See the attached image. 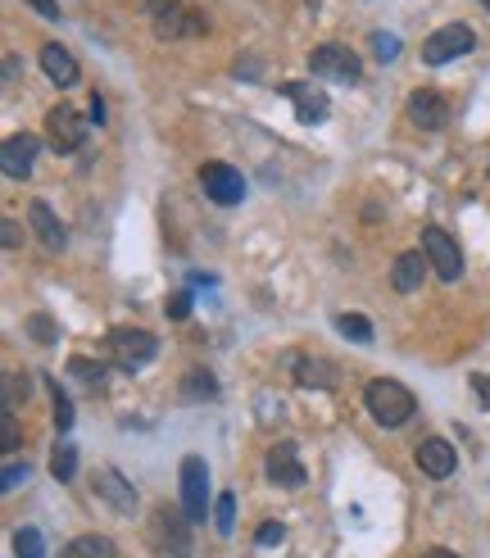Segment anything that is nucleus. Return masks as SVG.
<instances>
[{"mask_svg":"<svg viewBox=\"0 0 490 558\" xmlns=\"http://www.w3.org/2000/svg\"><path fill=\"white\" fill-rule=\"evenodd\" d=\"M472 50H477V32H472L468 23H445L441 32H432V37L422 41V64L441 69V64L472 55Z\"/></svg>","mask_w":490,"mask_h":558,"instance_id":"3","label":"nucleus"},{"mask_svg":"<svg viewBox=\"0 0 490 558\" xmlns=\"http://www.w3.org/2000/svg\"><path fill=\"white\" fill-rule=\"evenodd\" d=\"M28 391H32V382L23 377V372H5V413H14L23 400H28Z\"/></svg>","mask_w":490,"mask_h":558,"instance_id":"27","label":"nucleus"},{"mask_svg":"<svg viewBox=\"0 0 490 558\" xmlns=\"http://www.w3.org/2000/svg\"><path fill=\"white\" fill-rule=\"evenodd\" d=\"M41 141L28 137V132H19V137L5 141V150H0V168H5V177H32V159H37Z\"/></svg>","mask_w":490,"mask_h":558,"instance_id":"14","label":"nucleus"},{"mask_svg":"<svg viewBox=\"0 0 490 558\" xmlns=\"http://www.w3.org/2000/svg\"><path fill=\"white\" fill-rule=\"evenodd\" d=\"M46 386H50V409H55V427H59V431H69L73 418H78V413H73V404H69V395L59 391L55 377H46Z\"/></svg>","mask_w":490,"mask_h":558,"instance_id":"25","label":"nucleus"},{"mask_svg":"<svg viewBox=\"0 0 490 558\" xmlns=\"http://www.w3.org/2000/svg\"><path fill=\"white\" fill-rule=\"evenodd\" d=\"M255 540H259V545H282V540H286V527H282V522H264Z\"/></svg>","mask_w":490,"mask_h":558,"instance_id":"35","label":"nucleus"},{"mask_svg":"<svg viewBox=\"0 0 490 558\" xmlns=\"http://www.w3.org/2000/svg\"><path fill=\"white\" fill-rule=\"evenodd\" d=\"M0 241H5V250H19V241H23V227L14 223V218H5V223H0Z\"/></svg>","mask_w":490,"mask_h":558,"instance_id":"36","label":"nucleus"},{"mask_svg":"<svg viewBox=\"0 0 490 558\" xmlns=\"http://www.w3.org/2000/svg\"><path fill=\"white\" fill-rule=\"evenodd\" d=\"M82 137H87V123H82V114L73 105H55L46 114V141H50V150L69 155V150L82 146Z\"/></svg>","mask_w":490,"mask_h":558,"instance_id":"8","label":"nucleus"},{"mask_svg":"<svg viewBox=\"0 0 490 558\" xmlns=\"http://www.w3.org/2000/svg\"><path fill=\"white\" fill-rule=\"evenodd\" d=\"M19 481H28V463H5V477H0V490H19Z\"/></svg>","mask_w":490,"mask_h":558,"instance_id":"33","label":"nucleus"},{"mask_svg":"<svg viewBox=\"0 0 490 558\" xmlns=\"http://www.w3.org/2000/svg\"><path fill=\"white\" fill-rule=\"evenodd\" d=\"M295 382H300V386H318V391H332V386H336V368L327 359H295Z\"/></svg>","mask_w":490,"mask_h":558,"instance_id":"20","label":"nucleus"},{"mask_svg":"<svg viewBox=\"0 0 490 558\" xmlns=\"http://www.w3.org/2000/svg\"><path fill=\"white\" fill-rule=\"evenodd\" d=\"M14 558H46V540H41L37 527L14 531Z\"/></svg>","mask_w":490,"mask_h":558,"instance_id":"24","label":"nucleus"},{"mask_svg":"<svg viewBox=\"0 0 490 558\" xmlns=\"http://www.w3.org/2000/svg\"><path fill=\"white\" fill-rule=\"evenodd\" d=\"M214 527H218V536H232L236 531V495L232 490L214 500Z\"/></svg>","mask_w":490,"mask_h":558,"instance_id":"26","label":"nucleus"},{"mask_svg":"<svg viewBox=\"0 0 490 558\" xmlns=\"http://www.w3.org/2000/svg\"><path fill=\"white\" fill-rule=\"evenodd\" d=\"M41 69H46V78L55 82V87H73V82H78V59L59 46V41L41 46Z\"/></svg>","mask_w":490,"mask_h":558,"instance_id":"16","label":"nucleus"},{"mask_svg":"<svg viewBox=\"0 0 490 558\" xmlns=\"http://www.w3.org/2000/svg\"><path fill=\"white\" fill-rule=\"evenodd\" d=\"M91 123H96V128L105 123V100H100V96H91Z\"/></svg>","mask_w":490,"mask_h":558,"instance_id":"39","label":"nucleus"},{"mask_svg":"<svg viewBox=\"0 0 490 558\" xmlns=\"http://www.w3.org/2000/svg\"><path fill=\"white\" fill-rule=\"evenodd\" d=\"M309 73H314V78H332V82H359L363 64L350 46L323 41V46H314V55H309Z\"/></svg>","mask_w":490,"mask_h":558,"instance_id":"5","label":"nucleus"},{"mask_svg":"<svg viewBox=\"0 0 490 558\" xmlns=\"http://www.w3.org/2000/svg\"><path fill=\"white\" fill-rule=\"evenodd\" d=\"M264 472H268V481H273V486H286V490H300L304 486V463H300V454H295L291 441H282V445H273V450H268Z\"/></svg>","mask_w":490,"mask_h":558,"instance_id":"12","label":"nucleus"},{"mask_svg":"<svg viewBox=\"0 0 490 558\" xmlns=\"http://www.w3.org/2000/svg\"><path fill=\"white\" fill-rule=\"evenodd\" d=\"M472 391H477V400L490 409V372H477V377H472Z\"/></svg>","mask_w":490,"mask_h":558,"instance_id":"38","label":"nucleus"},{"mask_svg":"<svg viewBox=\"0 0 490 558\" xmlns=\"http://www.w3.org/2000/svg\"><path fill=\"white\" fill-rule=\"evenodd\" d=\"M486 5H490V0H486Z\"/></svg>","mask_w":490,"mask_h":558,"instance_id":"42","label":"nucleus"},{"mask_svg":"<svg viewBox=\"0 0 490 558\" xmlns=\"http://www.w3.org/2000/svg\"><path fill=\"white\" fill-rule=\"evenodd\" d=\"M0 445H5V454L19 450V427H14V413H0Z\"/></svg>","mask_w":490,"mask_h":558,"instance_id":"32","label":"nucleus"},{"mask_svg":"<svg viewBox=\"0 0 490 558\" xmlns=\"http://www.w3.org/2000/svg\"><path fill=\"white\" fill-rule=\"evenodd\" d=\"M173 5H177V0H146V10L155 14V19H159V14H164V10H173Z\"/></svg>","mask_w":490,"mask_h":558,"instance_id":"40","label":"nucleus"},{"mask_svg":"<svg viewBox=\"0 0 490 558\" xmlns=\"http://www.w3.org/2000/svg\"><path fill=\"white\" fill-rule=\"evenodd\" d=\"M336 332L350 336L354 345H373V323H368L363 314H341L336 318Z\"/></svg>","mask_w":490,"mask_h":558,"instance_id":"23","label":"nucleus"},{"mask_svg":"<svg viewBox=\"0 0 490 558\" xmlns=\"http://www.w3.org/2000/svg\"><path fill=\"white\" fill-rule=\"evenodd\" d=\"M168 318H177V323H182V318H191V295L187 291H177V295H168Z\"/></svg>","mask_w":490,"mask_h":558,"instance_id":"34","label":"nucleus"},{"mask_svg":"<svg viewBox=\"0 0 490 558\" xmlns=\"http://www.w3.org/2000/svg\"><path fill=\"white\" fill-rule=\"evenodd\" d=\"M409 123L418 132H441L445 123H450V100L441 96V91H413L409 96Z\"/></svg>","mask_w":490,"mask_h":558,"instance_id":"10","label":"nucleus"},{"mask_svg":"<svg viewBox=\"0 0 490 558\" xmlns=\"http://www.w3.org/2000/svg\"><path fill=\"white\" fill-rule=\"evenodd\" d=\"M109 350H114L118 368L137 372L159 354V341L150 332H141V327H118V332H109Z\"/></svg>","mask_w":490,"mask_h":558,"instance_id":"6","label":"nucleus"},{"mask_svg":"<svg viewBox=\"0 0 490 558\" xmlns=\"http://www.w3.org/2000/svg\"><path fill=\"white\" fill-rule=\"evenodd\" d=\"M59 558H118V549H114V540H105V536H78L64 545Z\"/></svg>","mask_w":490,"mask_h":558,"instance_id":"21","label":"nucleus"},{"mask_svg":"<svg viewBox=\"0 0 490 558\" xmlns=\"http://www.w3.org/2000/svg\"><path fill=\"white\" fill-rule=\"evenodd\" d=\"M23 327H28V332H32V336H37V341H41V345H50V341H59V327H55V323H50V318H46V314H32V318H28V323H23Z\"/></svg>","mask_w":490,"mask_h":558,"instance_id":"30","label":"nucleus"},{"mask_svg":"<svg viewBox=\"0 0 490 558\" xmlns=\"http://www.w3.org/2000/svg\"><path fill=\"white\" fill-rule=\"evenodd\" d=\"M50 472H55L59 481H73V472H78V450H73V445H59L55 459H50Z\"/></svg>","mask_w":490,"mask_h":558,"instance_id":"29","label":"nucleus"},{"mask_svg":"<svg viewBox=\"0 0 490 558\" xmlns=\"http://www.w3.org/2000/svg\"><path fill=\"white\" fill-rule=\"evenodd\" d=\"M373 50H377V59H395L400 55V37H395V32H373Z\"/></svg>","mask_w":490,"mask_h":558,"instance_id":"31","label":"nucleus"},{"mask_svg":"<svg viewBox=\"0 0 490 558\" xmlns=\"http://www.w3.org/2000/svg\"><path fill=\"white\" fill-rule=\"evenodd\" d=\"M28 218H32V227H37V236H41V245L46 250H64V223L55 218V209L46 205V200H32V209H28Z\"/></svg>","mask_w":490,"mask_h":558,"instance_id":"18","label":"nucleus"},{"mask_svg":"<svg viewBox=\"0 0 490 558\" xmlns=\"http://www.w3.org/2000/svg\"><path fill=\"white\" fill-rule=\"evenodd\" d=\"M422 558H459V554H454V549H427Z\"/></svg>","mask_w":490,"mask_h":558,"instance_id":"41","label":"nucleus"},{"mask_svg":"<svg viewBox=\"0 0 490 558\" xmlns=\"http://www.w3.org/2000/svg\"><path fill=\"white\" fill-rule=\"evenodd\" d=\"M96 495H100V500H109V504H114L118 513H132V509H137V490H132L128 481L118 477L114 468L96 472Z\"/></svg>","mask_w":490,"mask_h":558,"instance_id":"17","label":"nucleus"},{"mask_svg":"<svg viewBox=\"0 0 490 558\" xmlns=\"http://www.w3.org/2000/svg\"><path fill=\"white\" fill-rule=\"evenodd\" d=\"M363 404H368V413H373L382 427H404V422L418 413V400H413L409 386L391 382V377H377V382H368V391H363Z\"/></svg>","mask_w":490,"mask_h":558,"instance_id":"1","label":"nucleus"},{"mask_svg":"<svg viewBox=\"0 0 490 558\" xmlns=\"http://www.w3.org/2000/svg\"><path fill=\"white\" fill-rule=\"evenodd\" d=\"M413 459H418V468L436 481H445L454 468H459V450H454L450 441H441V436H427V441L413 450Z\"/></svg>","mask_w":490,"mask_h":558,"instance_id":"13","label":"nucleus"},{"mask_svg":"<svg viewBox=\"0 0 490 558\" xmlns=\"http://www.w3.org/2000/svg\"><path fill=\"white\" fill-rule=\"evenodd\" d=\"M214 395H218L214 372L191 368V372H187V382H182V400H214Z\"/></svg>","mask_w":490,"mask_h":558,"instance_id":"22","label":"nucleus"},{"mask_svg":"<svg viewBox=\"0 0 490 558\" xmlns=\"http://www.w3.org/2000/svg\"><path fill=\"white\" fill-rule=\"evenodd\" d=\"M69 372L78 377L82 386H91V391H100V386H105V368H100V363H91V359H69Z\"/></svg>","mask_w":490,"mask_h":558,"instance_id":"28","label":"nucleus"},{"mask_svg":"<svg viewBox=\"0 0 490 558\" xmlns=\"http://www.w3.org/2000/svg\"><path fill=\"white\" fill-rule=\"evenodd\" d=\"M205 504H209V468L205 459L187 454L182 459V513L191 522H205Z\"/></svg>","mask_w":490,"mask_h":558,"instance_id":"7","label":"nucleus"},{"mask_svg":"<svg viewBox=\"0 0 490 558\" xmlns=\"http://www.w3.org/2000/svg\"><path fill=\"white\" fill-rule=\"evenodd\" d=\"M209 23H205V14L200 10H164L155 19V37H164V41H173V37H200Z\"/></svg>","mask_w":490,"mask_h":558,"instance_id":"15","label":"nucleus"},{"mask_svg":"<svg viewBox=\"0 0 490 558\" xmlns=\"http://www.w3.org/2000/svg\"><path fill=\"white\" fill-rule=\"evenodd\" d=\"M200 186H205V196L214 205H241L245 200V177L232 164H218V159L200 168Z\"/></svg>","mask_w":490,"mask_h":558,"instance_id":"9","label":"nucleus"},{"mask_svg":"<svg viewBox=\"0 0 490 558\" xmlns=\"http://www.w3.org/2000/svg\"><path fill=\"white\" fill-rule=\"evenodd\" d=\"M23 5H32L41 19H59V0H23Z\"/></svg>","mask_w":490,"mask_h":558,"instance_id":"37","label":"nucleus"},{"mask_svg":"<svg viewBox=\"0 0 490 558\" xmlns=\"http://www.w3.org/2000/svg\"><path fill=\"white\" fill-rule=\"evenodd\" d=\"M422 268H427V255H422V250H404V255L395 259V268H391V286L400 295L418 291V286H422Z\"/></svg>","mask_w":490,"mask_h":558,"instance_id":"19","label":"nucleus"},{"mask_svg":"<svg viewBox=\"0 0 490 558\" xmlns=\"http://www.w3.org/2000/svg\"><path fill=\"white\" fill-rule=\"evenodd\" d=\"M282 96L295 105V118L300 123H323L327 114H332V100H327V91L323 87H309V82H282Z\"/></svg>","mask_w":490,"mask_h":558,"instance_id":"11","label":"nucleus"},{"mask_svg":"<svg viewBox=\"0 0 490 558\" xmlns=\"http://www.w3.org/2000/svg\"><path fill=\"white\" fill-rule=\"evenodd\" d=\"M422 255H427V264L436 268L441 282H459L463 277V250L445 227H427V232H422Z\"/></svg>","mask_w":490,"mask_h":558,"instance_id":"4","label":"nucleus"},{"mask_svg":"<svg viewBox=\"0 0 490 558\" xmlns=\"http://www.w3.org/2000/svg\"><path fill=\"white\" fill-rule=\"evenodd\" d=\"M146 540L159 558H191V518L177 509H155L150 513Z\"/></svg>","mask_w":490,"mask_h":558,"instance_id":"2","label":"nucleus"}]
</instances>
